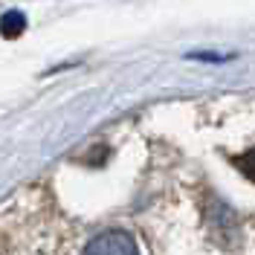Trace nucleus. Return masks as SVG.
<instances>
[{"instance_id": "obj_1", "label": "nucleus", "mask_w": 255, "mask_h": 255, "mask_svg": "<svg viewBox=\"0 0 255 255\" xmlns=\"http://www.w3.org/2000/svg\"><path fill=\"white\" fill-rule=\"evenodd\" d=\"M81 255H139V250H136V241L128 232L108 229V232H99L96 238H90V244L84 247Z\"/></svg>"}, {"instance_id": "obj_2", "label": "nucleus", "mask_w": 255, "mask_h": 255, "mask_svg": "<svg viewBox=\"0 0 255 255\" xmlns=\"http://www.w3.org/2000/svg\"><path fill=\"white\" fill-rule=\"evenodd\" d=\"M23 29H26V17L20 12H6L0 17V35L3 38H17Z\"/></svg>"}, {"instance_id": "obj_3", "label": "nucleus", "mask_w": 255, "mask_h": 255, "mask_svg": "<svg viewBox=\"0 0 255 255\" xmlns=\"http://www.w3.org/2000/svg\"><path fill=\"white\" fill-rule=\"evenodd\" d=\"M238 168L244 171V177H250V180L255 183V148L247 151L244 157H238Z\"/></svg>"}]
</instances>
